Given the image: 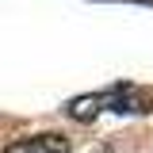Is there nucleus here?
<instances>
[{
  "mask_svg": "<svg viewBox=\"0 0 153 153\" xmlns=\"http://www.w3.org/2000/svg\"><path fill=\"white\" fill-rule=\"evenodd\" d=\"M103 111H115V115H138V111H153V100L146 92H138L130 84H115L107 92H96V96H76L65 103V115L76 119V123H92L100 119Z\"/></svg>",
  "mask_w": 153,
  "mask_h": 153,
  "instance_id": "obj_1",
  "label": "nucleus"
},
{
  "mask_svg": "<svg viewBox=\"0 0 153 153\" xmlns=\"http://www.w3.org/2000/svg\"><path fill=\"white\" fill-rule=\"evenodd\" d=\"M4 153H73V142L65 134H35V138H16Z\"/></svg>",
  "mask_w": 153,
  "mask_h": 153,
  "instance_id": "obj_2",
  "label": "nucleus"
},
{
  "mask_svg": "<svg viewBox=\"0 0 153 153\" xmlns=\"http://www.w3.org/2000/svg\"><path fill=\"white\" fill-rule=\"evenodd\" d=\"M134 4H153V0H134Z\"/></svg>",
  "mask_w": 153,
  "mask_h": 153,
  "instance_id": "obj_3",
  "label": "nucleus"
}]
</instances>
